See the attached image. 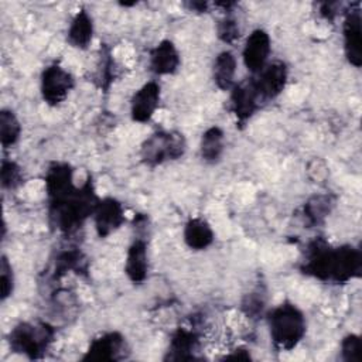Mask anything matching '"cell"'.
I'll return each mask as SVG.
<instances>
[{"label": "cell", "instance_id": "1", "mask_svg": "<svg viewBox=\"0 0 362 362\" xmlns=\"http://www.w3.org/2000/svg\"><path fill=\"white\" fill-rule=\"evenodd\" d=\"M99 198L95 194L93 184L88 180L81 188H75L68 197L49 204V218L64 233L74 232L83 221L93 215Z\"/></svg>", "mask_w": 362, "mask_h": 362}, {"label": "cell", "instance_id": "2", "mask_svg": "<svg viewBox=\"0 0 362 362\" xmlns=\"http://www.w3.org/2000/svg\"><path fill=\"white\" fill-rule=\"evenodd\" d=\"M270 338L280 351L296 348L305 334V318L298 307L284 301L269 313Z\"/></svg>", "mask_w": 362, "mask_h": 362}, {"label": "cell", "instance_id": "3", "mask_svg": "<svg viewBox=\"0 0 362 362\" xmlns=\"http://www.w3.org/2000/svg\"><path fill=\"white\" fill-rule=\"evenodd\" d=\"M55 329L47 322H20L8 334L10 349L38 359L48 349L54 339Z\"/></svg>", "mask_w": 362, "mask_h": 362}, {"label": "cell", "instance_id": "4", "mask_svg": "<svg viewBox=\"0 0 362 362\" xmlns=\"http://www.w3.org/2000/svg\"><path fill=\"white\" fill-rule=\"evenodd\" d=\"M187 148V141L180 132H157L144 140L141 144L140 156L141 160L150 165L156 167L165 161L177 160L184 156Z\"/></svg>", "mask_w": 362, "mask_h": 362}, {"label": "cell", "instance_id": "5", "mask_svg": "<svg viewBox=\"0 0 362 362\" xmlns=\"http://www.w3.org/2000/svg\"><path fill=\"white\" fill-rule=\"evenodd\" d=\"M74 88L72 75L58 64L47 66L41 74V95L49 106L64 102Z\"/></svg>", "mask_w": 362, "mask_h": 362}, {"label": "cell", "instance_id": "6", "mask_svg": "<svg viewBox=\"0 0 362 362\" xmlns=\"http://www.w3.org/2000/svg\"><path fill=\"white\" fill-rule=\"evenodd\" d=\"M362 253L359 249L344 245L332 249L329 264V280L335 283H346L361 274Z\"/></svg>", "mask_w": 362, "mask_h": 362}, {"label": "cell", "instance_id": "7", "mask_svg": "<svg viewBox=\"0 0 362 362\" xmlns=\"http://www.w3.org/2000/svg\"><path fill=\"white\" fill-rule=\"evenodd\" d=\"M272 51V41L269 34L264 30H253L246 38L242 57L246 69L255 75H257L269 61V55Z\"/></svg>", "mask_w": 362, "mask_h": 362}, {"label": "cell", "instance_id": "8", "mask_svg": "<svg viewBox=\"0 0 362 362\" xmlns=\"http://www.w3.org/2000/svg\"><path fill=\"white\" fill-rule=\"evenodd\" d=\"M262 100L277 98L287 83V68L283 62L267 64L253 79Z\"/></svg>", "mask_w": 362, "mask_h": 362}, {"label": "cell", "instance_id": "9", "mask_svg": "<svg viewBox=\"0 0 362 362\" xmlns=\"http://www.w3.org/2000/svg\"><path fill=\"white\" fill-rule=\"evenodd\" d=\"M230 110L235 113L239 124H245L260 105V96L253 81L233 85L230 89Z\"/></svg>", "mask_w": 362, "mask_h": 362}, {"label": "cell", "instance_id": "10", "mask_svg": "<svg viewBox=\"0 0 362 362\" xmlns=\"http://www.w3.org/2000/svg\"><path fill=\"white\" fill-rule=\"evenodd\" d=\"M95 229L99 238H106L124 222L123 205L115 198L99 199L93 212Z\"/></svg>", "mask_w": 362, "mask_h": 362}, {"label": "cell", "instance_id": "11", "mask_svg": "<svg viewBox=\"0 0 362 362\" xmlns=\"http://www.w3.org/2000/svg\"><path fill=\"white\" fill-rule=\"evenodd\" d=\"M361 11L354 8L346 13L344 20V52L348 62L356 68L362 65V28Z\"/></svg>", "mask_w": 362, "mask_h": 362}, {"label": "cell", "instance_id": "12", "mask_svg": "<svg viewBox=\"0 0 362 362\" xmlns=\"http://www.w3.org/2000/svg\"><path fill=\"white\" fill-rule=\"evenodd\" d=\"M332 247L322 239H315L308 245L305 260L301 266L303 273L313 276L318 280H329V264H331Z\"/></svg>", "mask_w": 362, "mask_h": 362}, {"label": "cell", "instance_id": "13", "mask_svg": "<svg viewBox=\"0 0 362 362\" xmlns=\"http://www.w3.org/2000/svg\"><path fill=\"white\" fill-rule=\"evenodd\" d=\"M126 341L123 335L119 332H107L98 338H95L86 354L83 355V361H119L124 356Z\"/></svg>", "mask_w": 362, "mask_h": 362}, {"label": "cell", "instance_id": "14", "mask_svg": "<svg viewBox=\"0 0 362 362\" xmlns=\"http://www.w3.org/2000/svg\"><path fill=\"white\" fill-rule=\"evenodd\" d=\"M160 85L157 82L144 83L130 100V115L134 122H148L160 103Z\"/></svg>", "mask_w": 362, "mask_h": 362}, {"label": "cell", "instance_id": "15", "mask_svg": "<svg viewBox=\"0 0 362 362\" xmlns=\"http://www.w3.org/2000/svg\"><path fill=\"white\" fill-rule=\"evenodd\" d=\"M76 187L74 185V173L71 165L54 163L45 174V189L51 202L68 197Z\"/></svg>", "mask_w": 362, "mask_h": 362}, {"label": "cell", "instance_id": "16", "mask_svg": "<svg viewBox=\"0 0 362 362\" xmlns=\"http://www.w3.org/2000/svg\"><path fill=\"white\" fill-rule=\"evenodd\" d=\"M124 273L133 283H141L146 280L148 273V256L147 245L143 239H136L127 249Z\"/></svg>", "mask_w": 362, "mask_h": 362}, {"label": "cell", "instance_id": "17", "mask_svg": "<svg viewBox=\"0 0 362 362\" xmlns=\"http://www.w3.org/2000/svg\"><path fill=\"white\" fill-rule=\"evenodd\" d=\"M180 66V54L170 40H163L150 52V68L157 75H171Z\"/></svg>", "mask_w": 362, "mask_h": 362}, {"label": "cell", "instance_id": "18", "mask_svg": "<svg viewBox=\"0 0 362 362\" xmlns=\"http://www.w3.org/2000/svg\"><path fill=\"white\" fill-rule=\"evenodd\" d=\"M199 345V337L195 331L178 328L170 339L168 355L165 359L171 361H189L195 358V351Z\"/></svg>", "mask_w": 362, "mask_h": 362}, {"label": "cell", "instance_id": "19", "mask_svg": "<svg viewBox=\"0 0 362 362\" xmlns=\"http://www.w3.org/2000/svg\"><path fill=\"white\" fill-rule=\"evenodd\" d=\"M184 242L192 250H204L214 242V230L202 218H192L185 223Z\"/></svg>", "mask_w": 362, "mask_h": 362}, {"label": "cell", "instance_id": "20", "mask_svg": "<svg viewBox=\"0 0 362 362\" xmlns=\"http://www.w3.org/2000/svg\"><path fill=\"white\" fill-rule=\"evenodd\" d=\"M236 58L230 51H222L216 55L212 68L215 85L222 90H229L235 85Z\"/></svg>", "mask_w": 362, "mask_h": 362}, {"label": "cell", "instance_id": "21", "mask_svg": "<svg viewBox=\"0 0 362 362\" xmlns=\"http://www.w3.org/2000/svg\"><path fill=\"white\" fill-rule=\"evenodd\" d=\"M92 35H93L92 17L85 10L78 11L68 28L69 44L72 47L83 49L92 42Z\"/></svg>", "mask_w": 362, "mask_h": 362}, {"label": "cell", "instance_id": "22", "mask_svg": "<svg viewBox=\"0 0 362 362\" xmlns=\"http://www.w3.org/2000/svg\"><path fill=\"white\" fill-rule=\"evenodd\" d=\"M225 146L223 130L218 126H212L202 133L199 143V153L206 163H215L221 158Z\"/></svg>", "mask_w": 362, "mask_h": 362}, {"label": "cell", "instance_id": "23", "mask_svg": "<svg viewBox=\"0 0 362 362\" xmlns=\"http://www.w3.org/2000/svg\"><path fill=\"white\" fill-rule=\"evenodd\" d=\"M332 206L334 198L331 195H315L305 202L304 216L310 225H318L328 216Z\"/></svg>", "mask_w": 362, "mask_h": 362}, {"label": "cell", "instance_id": "24", "mask_svg": "<svg viewBox=\"0 0 362 362\" xmlns=\"http://www.w3.org/2000/svg\"><path fill=\"white\" fill-rule=\"evenodd\" d=\"M21 134V124L13 110L3 109L0 112V141L3 147L14 146Z\"/></svg>", "mask_w": 362, "mask_h": 362}, {"label": "cell", "instance_id": "25", "mask_svg": "<svg viewBox=\"0 0 362 362\" xmlns=\"http://www.w3.org/2000/svg\"><path fill=\"white\" fill-rule=\"evenodd\" d=\"M82 263H83V256L79 250L71 249V250L61 252L55 260L54 277H61L71 270H78L81 269Z\"/></svg>", "mask_w": 362, "mask_h": 362}, {"label": "cell", "instance_id": "26", "mask_svg": "<svg viewBox=\"0 0 362 362\" xmlns=\"http://www.w3.org/2000/svg\"><path fill=\"white\" fill-rule=\"evenodd\" d=\"M0 180H1L3 188L13 189V188L18 187L23 180V173H21L20 165L11 160H3Z\"/></svg>", "mask_w": 362, "mask_h": 362}, {"label": "cell", "instance_id": "27", "mask_svg": "<svg viewBox=\"0 0 362 362\" xmlns=\"http://www.w3.org/2000/svg\"><path fill=\"white\" fill-rule=\"evenodd\" d=\"M14 290V276H13V269L11 264L8 263L7 257H1V264H0V291H1V301L7 300Z\"/></svg>", "mask_w": 362, "mask_h": 362}, {"label": "cell", "instance_id": "28", "mask_svg": "<svg viewBox=\"0 0 362 362\" xmlns=\"http://www.w3.org/2000/svg\"><path fill=\"white\" fill-rule=\"evenodd\" d=\"M342 359L348 362H356L361 359V338L359 335L349 334L341 342Z\"/></svg>", "mask_w": 362, "mask_h": 362}, {"label": "cell", "instance_id": "29", "mask_svg": "<svg viewBox=\"0 0 362 362\" xmlns=\"http://www.w3.org/2000/svg\"><path fill=\"white\" fill-rule=\"evenodd\" d=\"M239 25L233 18L226 17L218 24V37L226 44L235 42L239 38Z\"/></svg>", "mask_w": 362, "mask_h": 362}, {"label": "cell", "instance_id": "30", "mask_svg": "<svg viewBox=\"0 0 362 362\" xmlns=\"http://www.w3.org/2000/svg\"><path fill=\"white\" fill-rule=\"evenodd\" d=\"M243 311L249 315V317H259L262 313H263V308H264V298H263V294H260L259 291H255L252 294H249L243 304Z\"/></svg>", "mask_w": 362, "mask_h": 362}, {"label": "cell", "instance_id": "31", "mask_svg": "<svg viewBox=\"0 0 362 362\" xmlns=\"http://www.w3.org/2000/svg\"><path fill=\"white\" fill-rule=\"evenodd\" d=\"M226 359H250V354L246 351V349H242V348H239V349H236L232 355H228V356H225Z\"/></svg>", "mask_w": 362, "mask_h": 362}, {"label": "cell", "instance_id": "32", "mask_svg": "<svg viewBox=\"0 0 362 362\" xmlns=\"http://www.w3.org/2000/svg\"><path fill=\"white\" fill-rule=\"evenodd\" d=\"M188 7L194 11H204L206 8V3H199V1H192V3H188Z\"/></svg>", "mask_w": 362, "mask_h": 362}]
</instances>
